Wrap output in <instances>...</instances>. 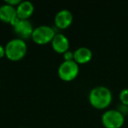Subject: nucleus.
Returning a JSON list of instances; mask_svg holds the SVG:
<instances>
[{
    "label": "nucleus",
    "instance_id": "1",
    "mask_svg": "<svg viewBox=\"0 0 128 128\" xmlns=\"http://www.w3.org/2000/svg\"><path fill=\"white\" fill-rule=\"evenodd\" d=\"M89 101L95 108L99 110L105 109L112 104V91L105 86H96L93 88L90 92Z\"/></svg>",
    "mask_w": 128,
    "mask_h": 128
},
{
    "label": "nucleus",
    "instance_id": "2",
    "mask_svg": "<svg viewBox=\"0 0 128 128\" xmlns=\"http://www.w3.org/2000/svg\"><path fill=\"white\" fill-rule=\"evenodd\" d=\"M6 56L12 60H20L27 52V45L24 40L15 38L9 40L4 46Z\"/></svg>",
    "mask_w": 128,
    "mask_h": 128
},
{
    "label": "nucleus",
    "instance_id": "3",
    "mask_svg": "<svg viewBox=\"0 0 128 128\" xmlns=\"http://www.w3.org/2000/svg\"><path fill=\"white\" fill-rule=\"evenodd\" d=\"M101 121L105 128H120L124 123V115L118 110L112 109L104 112Z\"/></svg>",
    "mask_w": 128,
    "mask_h": 128
},
{
    "label": "nucleus",
    "instance_id": "4",
    "mask_svg": "<svg viewBox=\"0 0 128 128\" xmlns=\"http://www.w3.org/2000/svg\"><path fill=\"white\" fill-rule=\"evenodd\" d=\"M79 74V65L72 60H64L58 68V76L62 80L70 82L76 78Z\"/></svg>",
    "mask_w": 128,
    "mask_h": 128
},
{
    "label": "nucleus",
    "instance_id": "5",
    "mask_svg": "<svg viewBox=\"0 0 128 128\" xmlns=\"http://www.w3.org/2000/svg\"><path fill=\"white\" fill-rule=\"evenodd\" d=\"M55 32L51 26L46 25L35 27L32 34V39L36 44L45 45L51 42L55 35Z\"/></svg>",
    "mask_w": 128,
    "mask_h": 128
},
{
    "label": "nucleus",
    "instance_id": "6",
    "mask_svg": "<svg viewBox=\"0 0 128 128\" xmlns=\"http://www.w3.org/2000/svg\"><path fill=\"white\" fill-rule=\"evenodd\" d=\"M13 30L20 39L25 40L32 37L34 28L32 27V23L28 20H20L18 18L13 25Z\"/></svg>",
    "mask_w": 128,
    "mask_h": 128
},
{
    "label": "nucleus",
    "instance_id": "7",
    "mask_svg": "<svg viewBox=\"0 0 128 128\" xmlns=\"http://www.w3.org/2000/svg\"><path fill=\"white\" fill-rule=\"evenodd\" d=\"M18 20L16 7L6 3L0 6V20L13 26Z\"/></svg>",
    "mask_w": 128,
    "mask_h": 128
},
{
    "label": "nucleus",
    "instance_id": "8",
    "mask_svg": "<svg viewBox=\"0 0 128 128\" xmlns=\"http://www.w3.org/2000/svg\"><path fill=\"white\" fill-rule=\"evenodd\" d=\"M73 22V15L70 10L63 9L59 11L55 14L54 23L58 28L66 29L70 26Z\"/></svg>",
    "mask_w": 128,
    "mask_h": 128
},
{
    "label": "nucleus",
    "instance_id": "9",
    "mask_svg": "<svg viewBox=\"0 0 128 128\" xmlns=\"http://www.w3.org/2000/svg\"><path fill=\"white\" fill-rule=\"evenodd\" d=\"M52 48L59 54H64L70 50V40L62 34H56L51 41Z\"/></svg>",
    "mask_w": 128,
    "mask_h": 128
},
{
    "label": "nucleus",
    "instance_id": "10",
    "mask_svg": "<svg viewBox=\"0 0 128 128\" xmlns=\"http://www.w3.org/2000/svg\"><path fill=\"white\" fill-rule=\"evenodd\" d=\"M17 16L20 20H28L34 12V6L30 1H21L16 7Z\"/></svg>",
    "mask_w": 128,
    "mask_h": 128
},
{
    "label": "nucleus",
    "instance_id": "11",
    "mask_svg": "<svg viewBox=\"0 0 128 128\" xmlns=\"http://www.w3.org/2000/svg\"><path fill=\"white\" fill-rule=\"evenodd\" d=\"M92 59V51L86 46H81L74 52V60L77 64H84Z\"/></svg>",
    "mask_w": 128,
    "mask_h": 128
},
{
    "label": "nucleus",
    "instance_id": "12",
    "mask_svg": "<svg viewBox=\"0 0 128 128\" xmlns=\"http://www.w3.org/2000/svg\"><path fill=\"white\" fill-rule=\"evenodd\" d=\"M119 100L122 104L128 106V88L123 89L119 92Z\"/></svg>",
    "mask_w": 128,
    "mask_h": 128
},
{
    "label": "nucleus",
    "instance_id": "13",
    "mask_svg": "<svg viewBox=\"0 0 128 128\" xmlns=\"http://www.w3.org/2000/svg\"><path fill=\"white\" fill-rule=\"evenodd\" d=\"M64 60H74V52L68 50L63 54Z\"/></svg>",
    "mask_w": 128,
    "mask_h": 128
},
{
    "label": "nucleus",
    "instance_id": "14",
    "mask_svg": "<svg viewBox=\"0 0 128 128\" xmlns=\"http://www.w3.org/2000/svg\"><path fill=\"white\" fill-rule=\"evenodd\" d=\"M4 3H6V4H10V6H14V7H15V6H18V4L21 3V1H20V0H6V1H4Z\"/></svg>",
    "mask_w": 128,
    "mask_h": 128
},
{
    "label": "nucleus",
    "instance_id": "15",
    "mask_svg": "<svg viewBox=\"0 0 128 128\" xmlns=\"http://www.w3.org/2000/svg\"><path fill=\"white\" fill-rule=\"evenodd\" d=\"M4 56H6V49L2 45L0 44V58H3Z\"/></svg>",
    "mask_w": 128,
    "mask_h": 128
}]
</instances>
